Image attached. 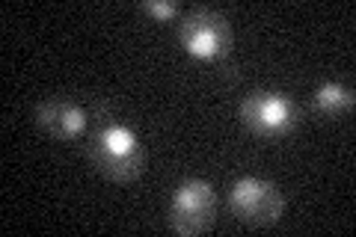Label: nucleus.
Segmentation results:
<instances>
[{"label": "nucleus", "instance_id": "obj_1", "mask_svg": "<svg viewBox=\"0 0 356 237\" xmlns=\"http://www.w3.org/2000/svg\"><path fill=\"white\" fill-rule=\"evenodd\" d=\"M89 161L98 175L116 184L137 181L146 169V152H143L134 128L110 116L104 104L98 107V125L89 137Z\"/></svg>", "mask_w": 356, "mask_h": 237}, {"label": "nucleus", "instance_id": "obj_2", "mask_svg": "<svg viewBox=\"0 0 356 237\" xmlns=\"http://www.w3.org/2000/svg\"><path fill=\"white\" fill-rule=\"evenodd\" d=\"M178 44L202 63H220L232 54V24L217 9H193L178 24Z\"/></svg>", "mask_w": 356, "mask_h": 237}, {"label": "nucleus", "instance_id": "obj_3", "mask_svg": "<svg viewBox=\"0 0 356 237\" xmlns=\"http://www.w3.org/2000/svg\"><path fill=\"white\" fill-rule=\"evenodd\" d=\"M217 217V193L202 178L178 184L170 199V229L181 237L205 234Z\"/></svg>", "mask_w": 356, "mask_h": 237}, {"label": "nucleus", "instance_id": "obj_4", "mask_svg": "<svg viewBox=\"0 0 356 237\" xmlns=\"http://www.w3.org/2000/svg\"><path fill=\"white\" fill-rule=\"evenodd\" d=\"M241 119L255 137L282 140L297 128L300 110L282 92H252L241 101Z\"/></svg>", "mask_w": 356, "mask_h": 237}, {"label": "nucleus", "instance_id": "obj_5", "mask_svg": "<svg viewBox=\"0 0 356 237\" xmlns=\"http://www.w3.org/2000/svg\"><path fill=\"white\" fill-rule=\"evenodd\" d=\"M229 208L243 225L264 229V225L280 222L282 211H285V196L273 181H264V178H241L229 193Z\"/></svg>", "mask_w": 356, "mask_h": 237}, {"label": "nucleus", "instance_id": "obj_6", "mask_svg": "<svg viewBox=\"0 0 356 237\" xmlns=\"http://www.w3.org/2000/svg\"><path fill=\"white\" fill-rule=\"evenodd\" d=\"M33 119L36 125L48 133V137L60 140V142H74L77 137H83L86 128H89V113L77 104V101L57 95V98H48L33 110Z\"/></svg>", "mask_w": 356, "mask_h": 237}, {"label": "nucleus", "instance_id": "obj_7", "mask_svg": "<svg viewBox=\"0 0 356 237\" xmlns=\"http://www.w3.org/2000/svg\"><path fill=\"white\" fill-rule=\"evenodd\" d=\"M353 89L344 86V83H324L315 89L312 95V107L315 113H321L324 119H341L353 110Z\"/></svg>", "mask_w": 356, "mask_h": 237}, {"label": "nucleus", "instance_id": "obj_8", "mask_svg": "<svg viewBox=\"0 0 356 237\" xmlns=\"http://www.w3.org/2000/svg\"><path fill=\"white\" fill-rule=\"evenodd\" d=\"M143 13L158 18V21H172V18H178V6L163 3V0H146V3H143Z\"/></svg>", "mask_w": 356, "mask_h": 237}]
</instances>
